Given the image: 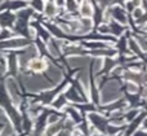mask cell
I'll return each instance as SVG.
<instances>
[{
  "label": "cell",
  "instance_id": "6da1fadb",
  "mask_svg": "<svg viewBox=\"0 0 147 136\" xmlns=\"http://www.w3.org/2000/svg\"><path fill=\"white\" fill-rule=\"evenodd\" d=\"M120 96L119 92V83L116 82H111L102 90V95H101V101L102 104H107L110 101L115 100Z\"/></svg>",
  "mask_w": 147,
  "mask_h": 136
},
{
  "label": "cell",
  "instance_id": "7a4b0ae2",
  "mask_svg": "<svg viewBox=\"0 0 147 136\" xmlns=\"http://www.w3.org/2000/svg\"><path fill=\"white\" fill-rule=\"evenodd\" d=\"M26 84H27V88L30 91H39V90H44V88H48L51 87V84H49L48 82H47L44 78H28L27 82H26Z\"/></svg>",
  "mask_w": 147,
  "mask_h": 136
},
{
  "label": "cell",
  "instance_id": "3957f363",
  "mask_svg": "<svg viewBox=\"0 0 147 136\" xmlns=\"http://www.w3.org/2000/svg\"><path fill=\"white\" fill-rule=\"evenodd\" d=\"M7 88H8V92H9V96L13 103H14L16 105L20 104L21 99H20V93H18V86L16 84V82L12 78H9V79L7 80Z\"/></svg>",
  "mask_w": 147,
  "mask_h": 136
},
{
  "label": "cell",
  "instance_id": "277c9868",
  "mask_svg": "<svg viewBox=\"0 0 147 136\" xmlns=\"http://www.w3.org/2000/svg\"><path fill=\"white\" fill-rule=\"evenodd\" d=\"M28 41L26 39H10V40L3 41L0 44V48H20V47H25Z\"/></svg>",
  "mask_w": 147,
  "mask_h": 136
},
{
  "label": "cell",
  "instance_id": "5b68a950",
  "mask_svg": "<svg viewBox=\"0 0 147 136\" xmlns=\"http://www.w3.org/2000/svg\"><path fill=\"white\" fill-rule=\"evenodd\" d=\"M80 13H81V16L85 18H90V16L93 14V8H92L90 3H89L88 0L83 1V4H81V7H80Z\"/></svg>",
  "mask_w": 147,
  "mask_h": 136
},
{
  "label": "cell",
  "instance_id": "8992f818",
  "mask_svg": "<svg viewBox=\"0 0 147 136\" xmlns=\"http://www.w3.org/2000/svg\"><path fill=\"white\" fill-rule=\"evenodd\" d=\"M111 12H112V16H114L115 18H116L119 22H121V23H125L127 22V17H125V13H124V10L121 9L120 7H114L111 9Z\"/></svg>",
  "mask_w": 147,
  "mask_h": 136
},
{
  "label": "cell",
  "instance_id": "52a82bcc",
  "mask_svg": "<svg viewBox=\"0 0 147 136\" xmlns=\"http://www.w3.org/2000/svg\"><path fill=\"white\" fill-rule=\"evenodd\" d=\"M28 66H30V69L34 70V71H41V70H44L47 67V65L43 60H31Z\"/></svg>",
  "mask_w": 147,
  "mask_h": 136
},
{
  "label": "cell",
  "instance_id": "ba28073f",
  "mask_svg": "<svg viewBox=\"0 0 147 136\" xmlns=\"http://www.w3.org/2000/svg\"><path fill=\"white\" fill-rule=\"evenodd\" d=\"M48 75L51 77V79L53 80L54 83H57L58 80H61V78H62L61 71H59V69H57L56 66H49L48 67Z\"/></svg>",
  "mask_w": 147,
  "mask_h": 136
},
{
  "label": "cell",
  "instance_id": "9c48e42d",
  "mask_svg": "<svg viewBox=\"0 0 147 136\" xmlns=\"http://www.w3.org/2000/svg\"><path fill=\"white\" fill-rule=\"evenodd\" d=\"M61 127H62V124L59 123V122L53 123V124H49V126L47 127V130H45V136H53L56 134H59Z\"/></svg>",
  "mask_w": 147,
  "mask_h": 136
},
{
  "label": "cell",
  "instance_id": "30bf717a",
  "mask_svg": "<svg viewBox=\"0 0 147 136\" xmlns=\"http://www.w3.org/2000/svg\"><path fill=\"white\" fill-rule=\"evenodd\" d=\"M88 62V60L85 58V57H71V58H69V64L71 65V66H84V64H86Z\"/></svg>",
  "mask_w": 147,
  "mask_h": 136
},
{
  "label": "cell",
  "instance_id": "8fae6325",
  "mask_svg": "<svg viewBox=\"0 0 147 136\" xmlns=\"http://www.w3.org/2000/svg\"><path fill=\"white\" fill-rule=\"evenodd\" d=\"M44 12H45V14H47V16L52 17V16H54V14L57 13V8H56V5H54L53 3L48 1V3L45 4V8H44Z\"/></svg>",
  "mask_w": 147,
  "mask_h": 136
},
{
  "label": "cell",
  "instance_id": "7c38bea8",
  "mask_svg": "<svg viewBox=\"0 0 147 136\" xmlns=\"http://www.w3.org/2000/svg\"><path fill=\"white\" fill-rule=\"evenodd\" d=\"M89 119L92 121V123H93L94 126H98V127L105 126V119L101 118L99 116H97V114H90V116H89Z\"/></svg>",
  "mask_w": 147,
  "mask_h": 136
},
{
  "label": "cell",
  "instance_id": "4fadbf2b",
  "mask_svg": "<svg viewBox=\"0 0 147 136\" xmlns=\"http://www.w3.org/2000/svg\"><path fill=\"white\" fill-rule=\"evenodd\" d=\"M79 79H80V83L84 87V90H85L86 92H89V80H88V75H86V73H81V74H79Z\"/></svg>",
  "mask_w": 147,
  "mask_h": 136
},
{
  "label": "cell",
  "instance_id": "5bb4252c",
  "mask_svg": "<svg viewBox=\"0 0 147 136\" xmlns=\"http://www.w3.org/2000/svg\"><path fill=\"white\" fill-rule=\"evenodd\" d=\"M13 134H14V130H13V127L9 123L0 131V136H12Z\"/></svg>",
  "mask_w": 147,
  "mask_h": 136
},
{
  "label": "cell",
  "instance_id": "9a60e30c",
  "mask_svg": "<svg viewBox=\"0 0 147 136\" xmlns=\"http://www.w3.org/2000/svg\"><path fill=\"white\" fill-rule=\"evenodd\" d=\"M65 104H66V99H65L63 96H59V97H57L56 100H54L53 106L54 108H57V109H61V108H63L65 106Z\"/></svg>",
  "mask_w": 147,
  "mask_h": 136
},
{
  "label": "cell",
  "instance_id": "2e32d148",
  "mask_svg": "<svg viewBox=\"0 0 147 136\" xmlns=\"http://www.w3.org/2000/svg\"><path fill=\"white\" fill-rule=\"evenodd\" d=\"M48 49L49 52H51V54H53V56H58L59 52H58V48H57V46L54 43H48Z\"/></svg>",
  "mask_w": 147,
  "mask_h": 136
},
{
  "label": "cell",
  "instance_id": "e0dca14e",
  "mask_svg": "<svg viewBox=\"0 0 147 136\" xmlns=\"http://www.w3.org/2000/svg\"><path fill=\"white\" fill-rule=\"evenodd\" d=\"M32 7L35 8L36 10H44L45 5L43 4V0H34V1H32Z\"/></svg>",
  "mask_w": 147,
  "mask_h": 136
},
{
  "label": "cell",
  "instance_id": "ac0fdd59",
  "mask_svg": "<svg viewBox=\"0 0 147 136\" xmlns=\"http://www.w3.org/2000/svg\"><path fill=\"white\" fill-rule=\"evenodd\" d=\"M66 5L70 12H74V10H76V8H78V4H76L75 0H66Z\"/></svg>",
  "mask_w": 147,
  "mask_h": 136
},
{
  "label": "cell",
  "instance_id": "d6986e66",
  "mask_svg": "<svg viewBox=\"0 0 147 136\" xmlns=\"http://www.w3.org/2000/svg\"><path fill=\"white\" fill-rule=\"evenodd\" d=\"M67 97H69L70 100H72V101H80L81 100L80 97H78V95H76V92L74 90H69V91H67Z\"/></svg>",
  "mask_w": 147,
  "mask_h": 136
},
{
  "label": "cell",
  "instance_id": "ffe728a7",
  "mask_svg": "<svg viewBox=\"0 0 147 136\" xmlns=\"http://www.w3.org/2000/svg\"><path fill=\"white\" fill-rule=\"evenodd\" d=\"M102 65H103V60H102V58H97L96 61H94V66H93L94 73L99 71V70L102 69Z\"/></svg>",
  "mask_w": 147,
  "mask_h": 136
},
{
  "label": "cell",
  "instance_id": "44dd1931",
  "mask_svg": "<svg viewBox=\"0 0 147 136\" xmlns=\"http://www.w3.org/2000/svg\"><path fill=\"white\" fill-rule=\"evenodd\" d=\"M127 88H128V91H129L130 93H136L138 91V86L136 84V83H133V82H129L127 84Z\"/></svg>",
  "mask_w": 147,
  "mask_h": 136
},
{
  "label": "cell",
  "instance_id": "7402d4cb",
  "mask_svg": "<svg viewBox=\"0 0 147 136\" xmlns=\"http://www.w3.org/2000/svg\"><path fill=\"white\" fill-rule=\"evenodd\" d=\"M69 112H70V113H71L72 118L75 119V121H80V114H78V112H76V110H74V109H69Z\"/></svg>",
  "mask_w": 147,
  "mask_h": 136
},
{
  "label": "cell",
  "instance_id": "603a6c76",
  "mask_svg": "<svg viewBox=\"0 0 147 136\" xmlns=\"http://www.w3.org/2000/svg\"><path fill=\"white\" fill-rule=\"evenodd\" d=\"M59 119V117L58 116H52V117H49V119H48V123L49 124H53V123H57V121Z\"/></svg>",
  "mask_w": 147,
  "mask_h": 136
},
{
  "label": "cell",
  "instance_id": "cb8c5ba5",
  "mask_svg": "<svg viewBox=\"0 0 147 136\" xmlns=\"http://www.w3.org/2000/svg\"><path fill=\"white\" fill-rule=\"evenodd\" d=\"M143 14V10L141 9V8H137V9L134 10V17L136 18H138V17H141V16Z\"/></svg>",
  "mask_w": 147,
  "mask_h": 136
},
{
  "label": "cell",
  "instance_id": "d4e9b609",
  "mask_svg": "<svg viewBox=\"0 0 147 136\" xmlns=\"http://www.w3.org/2000/svg\"><path fill=\"white\" fill-rule=\"evenodd\" d=\"M5 69H7L5 64H4V62H0V74H3V73L5 71Z\"/></svg>",
  "mask_w": 147,
  "mask_h": 136
},
{
  "label": "cell",
  "instance_id": "484cf974",
  "mask_svg": "<svg viewBox=\"0 0 147 136\" xmlns=\"http://www.w3.org/2000/svg\"><path fill=\"white\" fill-rule=\"evenodd\" d=\"M140 46H141V48H142L143 51H147V44L145 43V41L141 40V41H140Z\"/></svg>",
  "mask_w": 147,
  "mask_h": 136
},
{
  "label": "cell",
  "instance_id": "4316f807",
  "mask_svg": "<svg viewBox=\"0 0 147 136\" xmlns=\"http://www.w3.org/2000/svg\"><path fill=\"white\" fill-rule=\"evenodd\" d=\"M134 136H147V134L145 131H138V132H136Z\"/></svg>",
  "mask_w": 147,
  "mask_h": 136
},
{
  "label": "cell",
  "instance_id": "83f0119b",
  "mask_svg": "<svg viewBox=\"0 0 147 136\" xmlns=\"http://www.w3.org/2000/svg\"><path fill=\"white\" fill-rule=\"evenodd\" d=\"M137 114V112L136 110H133V112H130V114H129V117H128V119H132V118H134V116Z\"/></svg>",
  "mask_w": 147,
  "mask_h": 136
},
{
  "label": "cell",
  "instance_id": "f1b7e54d",
  "mask_svg": "<svg viewBox=\"0 0 147 136\" xmlns=\"http://www.w3.org/2000/svg\"><path fill=\"white\" fill-rule=\"evenodd\" d=\"M63 1H65V0H57V5H62V4H63Z\"/></svg>",
  "mask_w": 147,
  "mask_h": 136
},
{
  "label": "cell",
  "instance_id": "f546056e",
  "mask_svg": "<svg viewBox=\"0 0 147 136\" xmlns=\"http://www.w3.org/2000/svg\"><path fill=\"white\" fill-rule=\"evenodd\" d=\"M143 127H145V129H147V118L145 119V122H143Z\"/></svg>",
  "mask_w": 147,
  "mask_h": 136
},
{
  "label": "cell",
  "instance_id": "4dcf8cb0",
  "mask_svg": "<svg viewBox=\"0 0 147 136\" xmlns=\"http://www.w3.org/2000/svg\"><path fill=\"white\" fill-rule=\"evenodd\" d=\"M142 79L145 80V82H147V74H145V75H143V77H142Z\"/></svg>",
  "mask_w": 147,
  "mask_h": 136
},
{
  "label": "cell",
  "instance_id": "1f68e13d",
  "mask_svg": "<svg viewBox=\"0 0 147 136\" xmlns=\"http://www.w3.org/2000/svg\"><path fill=\"white\" fill-rule=\"evenodd\" d=\"M76 1H81V0H76Z\"/></svg>",
  "mask_w": 147,
  "mask_h": 136
}]
</instances>
